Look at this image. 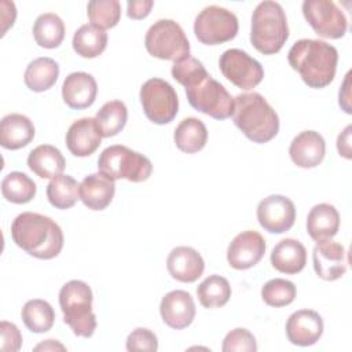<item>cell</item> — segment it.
Instances as JSON below:
<instances>
[{
  "label": "cell",
  "instance_id": "obj_28",
  "mask_svg": "<svg viewBox=\"0 0 352 352\" xmlns=\"http://www.w3.org/2000/svg\"><path fill=\"white\" fill-rule=\"evenodd\" d=\"M59 77L58 63L48 56L33 59L25 70V84L33 92H44L50 89Z\"/></svg>",
  "mask_w": 352,
  "mask_h": 352
},
{
  "label": "cell",
  "instance_id": "obj_17",
  "mask_svg": "<svg viewBox=\"0 0 352 352\" xmlns=\"http://www.w3.org/2000/svg\"><path fill=\"white\" fill-rule=\"evenodd\" d=\"M160 314L169 327L175 330L186 329L195 318L194 298L186 290H172L162 297Z\"/></svg>",
  "mask_w": 352,
  "mask_h": 352
},
{
  "label": "cell",
  "instance_id": "obj_2",
  "mask_svg": "<svg viewBox=\"0 0 352 352\" xmlns=\"http://www.w3.org/2000/svg\"><path fill=\"white\" fill-rule=\"evenodd\" d=\"M287 60L309 88L319 89L334 80L338 52L326 41L301 38L289 50Z\"/></svg>",
  "mask_w": 352,
  "mask_h": 352
},
{
  "label": "cell",
  "instance_id": "obj_44",
  "mask_svg": "<svg viewBox=\"0 0 352 352\" xmlns=\"http://www.w3.org/2000/svg\"><path fill=\"white\" fill-rule=\"evenodd\" d=\"M0 7H1V36H4L7 29L14 25V21L16 18V10L14 3H11L10 10H6V4L3 1L0 3Z\"/></svg>",
  "mask_w": 352,
  "mask_h": 352
},
{
  "label": "cell",
  "instance_id": "obj_39",
  "mask_svg": "<svg viewBox=\"0 0 352 352\" xmlns=\"http://www.w3.org/2000/svg\"><path fill=\"white\" fill-rule=\"evenodd\" d=\"M223 352H256L257 344L254 336L248 329H234L223 340Z\"/></svg>",
  "mask_w": 352,
  "mask_h": 352
},
{
  "label": "cell",
  "instance_id": "obj_6",
  "mask_svg": "<svg viewBox=\"0 0 352 352\" xmlns=\"http://www.w3.org/2000/svg\"><path fill=\"white\" fill-rule=\"evenodd\" d=\"M98 169L102 175L117 180L126 179L133 183L146 182L151 172V161L126 146L113 144L106 147L98 158Z\"/></svg>",
  "mask_w": 352,
  "mask_h": 352
},
{
  "label": "cell",
  "instance_id": "obj_16",
  "mask_svg": "<svg viewBox=\"0 0 352 352\" xmlns=\"http://www.w3.org/2000/svg\"><path fill=\"white\" fill-rule=\"evenodd\" d=\"M286 336L293 345L309 346L319 341L323 334V319L312 309L293 312L286 322Z\"/></svg>",
  "mask_w": 352,
  "mask_h": 352
},
{
  "label": "cell",
  "instance_id": "obj_29",
  "mask_svg": "<svg viewBox=\"0 0 352 352\" xmlns=\"http://www.w3.org/2000/svg\"><path fill=\"white\" fill-rule=\"evenodd\" d=\"M73 50L82 58L99 56L107 45V33L94 25H81L73 36Z\"/></svg>",
  "mask_w": 352,
  "mask_h": 352
},
{
  "label": "cell",
  "instance_id": "obj_15",
  "mask_svg": "<svg viewBox=\"0 0 352 352\" xmlns=\"http://www.w3.org/2000/svg\"><path fill=\"white\" fill-rule=\"evenodd\" d=\"M265 253V241L261 234L253 230L238 234L227 249V261L235 270L254 267Z\"/></svg>",
  "mask_w": 352,
  "mask_h": 352
},
{
  "label": "cell",
  "instance_id": "obj_41",
  "mask_svg": "<svg viewBox=\"0 0 352 352\" xmlns=\"http://www.w3.org/2000/svg\"><path fill=\"white\" fill-rule=\"evenodd\" d=\"M22 346V334L19 329L7 320L0 323V349L4 352H16Z\"/></svg>",
  "mask_w": 352,
  "mask_h": 352
},
{
  "label": "cell",
  "instance_id": "obj_40",
  "mask_svg": "<svg viewBox=\"0 0 352 352\" xmlns=\"http://www.w3.org/2000/svg\"><path fill=\"white\" fill-rule=\"evenodd\" d=\"M126 349L129 352H136V351L155 352L158 349L157 336L146 327H138L132 330V333H129L126 338Z\"/></svg>",
  "mask_w": 352,
  "mask_h": 352
},
{
  "label": "cell",
  "instance_id": "obj_26",
  "mask_svg": "<svg viewBox=\"0 0 352 352\" xmlns=\"http://www.w3.org/2000/svg\"><path fill=\"white\" fill-rule=\"evenodd\" d=\"M66 161L59 148L51 144H40L28 155V166L41 179H54L62 175Z\"/></svg>",
  "mask_w": 352,
  "mask_h": 352
},
{
  "label": "cell",
  "instance_id": "obj_32",
  "mask_svg": "<svg viewBox=\"0 0 352 352\" xmlns=\"http://www.w3.org/2000/svg\"><path fill=\"white\" fill-rule=\"evenodd\" d=\"M128 109L121 100L106 102L96 113L95 121L102 138L116 136L126 124Z\"/></svg>",
  "mask_w": 352,
  "mask_h": 352
},
{
  "label": "cell",
  "instance_id": "obj_13",
  "mask_svg": "<svg viewBox=\"0 0 352 352\" xmlns=\"http://www.w3.org/2000/svg\"><path fill=\"white\" fill-rule=\"evenodd\" d=\"M257 220L265 231L283 234L294 224L296 206L293 201L285 195H268L257 205Z\"/></svg>",
  "mask_w": 352,
  "mask_h": 352
},
{
  "label": "cell",
  "instance_id": "obj_36",
  "mask_svg": "<svg viewBox=\"0 0 352 352\" xmlns=\"http://www.w3.org/2000/svg\"><path fill=\"white\" fill-rule=\"evenodd\" d=\"M91 25L99 29L114 28L121 18V4L118 0H92L87 6Z\"/></svg>",
  "mask_w": 352,
  "mask_h": 352
},
{
  "label": "cell",
  "instance_id": "obj_20",
  "mask_svg": "<svg viewBox=\"0 0 352 352\" xmlns=\"http://www.w3.org/2000/svg\"><path fill=\"white\" fill-rule=\"evenodd\" d=\"M102 135L95 118L84 117L74 121L66 132V146L74 157H88L100 146Z\"/></svg>",
  "mask_w": 352,
  "mask_h": 352
},
{
  "label": "cell",
  "instance_id": "obj_46",
  "mask_svg": "<svg viewBox=\"0 0 352 352\" xmlns=\"http://www.w3.org/2000/svg\"><path fill=\"white\" fill-rule=\"evenodd\" d=\"M55 351V349H60V351H65L66 348L58 342L56 340H45L44 342L38 344L37 346H34V351Z\"/></svg>",
  "mask_w": 352,
  "mask_h": 352
},
{
  "label": "cell",
  "instance_id": "obj_24",
  "mask_svg": "<svg viewBox=\"0 0 352 352\" xmlns=\"http://www.w3.org/2000/svg\"><path fill=\"white\" fill-rule=\"evenodd\" d=\"M34 138V125L23 114L11 113L1 118L0 144L7 150H18L28 146Z\"/></svg>",
  "mask_w": 352,
  "mask_h": 352
},
{
  "label": "cell",
  "instance_id": "obj_34",
  "mask_svg": "<svg viewBox=\"0 0 352 352\" xmlns=\"http://www.w3.org/2000/svg\"><path fill=\"white\" fill-rule=\"evenodd\" d=\"M25 326L32 333H45L48 331L55 320V312L51 304L41 298L29 300L21 312Z\"/></svg>",
  "mask_w": 352,
  "mask_h": 352
},
{
  "label": "cell",
  "instance_id": "obj_31",
  "mask_svg": "<svg viewBox=\"0 0 352 352\" xmlns=\"http://www.w3.org/2000/svg\"><path fill=\"white\" fill-rule=\"evenodd\" d=\"M47 198L54 208L69 209L80 199V184L69 175L55 176L47 186Z\"/></svg>",
  "mask_w": 352,
  "mask_h": 352
},
{
  "label": "cell",
  "instance_id": "obj_14",
  "mask_svg": "<svg viewBox=\"0 0 352 352\" xmlns=\"http://www.w3.org/2000/svg\"><path fill=\"white\" fill-rule=\"evenodd\" d=\"M314 270L323 280L340 279L348 268L345 248L331 239L316 242L312 250Z\"/></svg>",
  "mask_w": 352,
  "mask_h": 352
},
{
  "label": "cell",
  "instance_id": "obj_33",
  "mask_svg": "<svg viewBox=\"0 0 352 352\" xmlns=\"http://www.w3.org/2000/svg\"><path fill=\"white\" fill-rule=\"evenodd\" d=\"M197 297L204 308H220L231 297L228 280L220 275H209L197 287Z\"/></svg>",
  "mask_w": 352,
  "mask_h": 352
},
{
  "label": "cell",
  "instance_id": "obj_45",
  "mask_svg": "<svg viewBox=\"0 0 352 352\" xmlns=\"http://www.w3.org/2000/svg\"><path fill=\"white\" fill-rule=\"evenodd\" d=\"M349 77H351V72H348V74L345 76V80L342 82V87L340 89V95H338V102H340V106L344 109L345 113L351 114L352 110H351V95H349Z\"/></svg>",
  "mask_w": 352,
  "mask_h": 352
},
{
  "label": "cell",
  "instance_id": "obj_37",
  "mask_svg": "<svg viewBox=\"0 0 352 352\" xmlns=\"http://www.w3.org/2000/svg\"><path fill=\"white\" fill-rule=\"evenodd\" d=\"M297 289L293 282L282 278H275L264 283L261 287V298L270 307H285L294 301Z\"/></svg>",
  "mask_w": 352,
  "mask_h": 352
},
{
  "label": "cell",
  "instance_id": "obj_12",
  "mask_svg": "<svg viewBox=\"0 0 352 352\" xmlns=\"http://www.w3.org/2000/svg\"><path fill=\"white\" fill-rule=\"evenodd\" d=\"M219 67L231 84L245 91L257 87L264 77L261 63L239 48L224 51L220 55Z\"/></svg>",
  "mask_w": 352,
  "mask_h": 352
},
{
  "label": "cell",
  "instance_id": "obj_8",
  "mask_svg": "<svg viewBox=\"0 0 352 352\" xmlns=\"http://www.w3.org/2000/svg\"><path fill=\"white\" fill-rule=\"evenodd\" d=\"M139 98L146 117L154 124H169L177 114V94L175 88L162 78L147 80L140 88Z\"/></svg>",
  "mask_w": 352,
  "mask_h": 352
},
{
  "label": "cell",
  "instance_id": "obj_18",
  "mask_svg": "<svg viewBox=\"0 0 352 352\" xmlns=\"http://www.w3.org/2000/svg\"><path fill=\"white\" fill-rule=\"evenodd\" d=\"M326 154V142L316 131H302L290 143L289 155L300 168L318 166Z\"/></svg>",
  "mask_w": 352,
  "mask_h": 352
},
{
  "label": "cell",
  "instance_id": "obj_3",
  "mask_svg": "<svg viewBox=\"0 0 352 352\" xmlns=\"http://www.w3.org/2000/svg\"><path fill=\"white\" fill-rule=\"evenodd\" d=\"M232 121L254 143H267L279 132V117L276 111L257 92L239 94L234 99Z\"/></svg>",
  "mask_w": 352,
  "mask_h": 352
},
{
  "label": "cell",
  "instance_id": "obj_27",
  "mask_svg": "<svg viewBox=\"0 0 352 352\" xmlns=\"http://www.w3.org/2000/svg\"><path fill=\"white\" fill-rule=\"evenodd\" d=\"M173 140L180 151L194 154L205 147L208 142V129L201 120L188 117L180 121V124L176 126Z\"/></svg>",
  "mask_w": 352,
  "mask_h": 352
},
{
  "label": "cell",
  "instance_id": "obj_43",
  "mask_svg": "<svg viewBox=\"0 0 352 352\" xmlns=\"http://www.w3.org/2000/svg\"><path fill=\"white\" fill-rule=\"evenodd\" d=\"M351 131H352V125H348L337 138V148L340 155H342L346 160L352 158L351 154Z\"/></svg>",
  "mask_w": 352,
  "mask_h": 352
},
{
  "label": "cell",
  "instance_id": "obj_25",
  "mask_svg": "<svg viewBox=\"0 0 352 352\" xmlns=\"http://www.w3.org/2000/svg\"><path fill=\"white\" fill-rule=\"evenodd\" d=\"M340 228V214L330 204L315 205L307 216V232L319 242L331 239Z\"/></svg>",
  "mask_w": 352,
  "mask_h": 352
},
{
  "label": "cell",
  "instance_id": "obj_4",
  "mask_svg": "<svg viewBox=\"0 0 352 352\" xmlns=\"http://www.w3.org/2000/svg\"><path fill=\"white\" fill-rule=\"evenodd\" d=\"M287 38V18L282 6L272 0L258 3L252 14V45L263 55H274L282 50Z\"/></svg>",
  "mask_w": 352,
  "mask_h": 352
},
{
  "label": "cell",
  "instance_id": "obj_21",
  "mask_svg": "<svg viewBox=\"0 0 352 352\" xmlns=\"http://www.w3.org/2000/svg\"><path fill=\"white\" fill-rule=\"evenodd\" d=\"M98 94L95 78L85 72L70 73L62 85L63 102L74 110L87 109L94 104Z\"/></svg>",
  "mask_w": 352,
  "mask_h": 352
},
{
  "label": "cell",
  "instance_id": "obj_1",
  "mask_svg": "<svg viewBox=\"0 0 352 352\" xmlns=\"http://www.w3.org/2000/svg\"><path fill=\"white\" fill-rule=\"evenodd\" d=\"M11 238L28 254L50 260L56 257L63 248L62 228L48 216L23 212L11 224Z\"/></svg>",
  "mask_w": 352,
  "mask_h": 352
},
{
  "label": "cell",
  "instance_id": "obj_9",
  "mask_svg": "<svg viewBox=\"0 0 352 352\" xmlns=\"http://www.w3.org/2000/svg\"><path fill=\"white\" fill-rule=\"evenodd\" d=\"M238 28L236 15L220 6L205 7L194 21V34L205 45H217L232 40Z\"/></svg>",
  "mask_w": 352,
  "mask_h": 352
},
{
  "label": "cell",
  "instance_id": "obj_10",
  "mask_svg": "<svg viewBox=\"0 0 352 352\" xmlns=\"http://www.w3.org/2000/svg\"><path fill=\"white\" fill-rule=\"evenodd\" d=\"M188 103L197 110L216 120H227L234 113V99L228 91L212 78L205 77L194 87L186 88Z\"/></svg>",
  "mask_w": 352,
  "mask_h": 352
},
{
  "label": "cell",
  "instance_id": "obj_42",
  "mask_svg": "<svg viewBox=\"0 0 352 352\" xmlns=\"http://www.w3.org/2000/svg\"><path fill=\"white\" fill-rule=\"evenodd\" d=\"M153 6V0H129L126 3V15L132 19H143L150 14Z\"/></svg>",
  "mask_w": 352,
  "mask_h": 352
},
{
  "label": "cell",
  "instance_id": "obj_5",
  "mask_svg": "<svg viewBox=\"0 0 352 352\" xmlns=\"http://www.w3.org/2000/svg\"><path fill=\"white\" fill-rule=\"evenodd\" d=\"M92 290L82 280H69L59 292L63 322L78 337L89 338L95 333L96 316L92 312Z\"/></svg>",
  "mask_w": 352,
  "mask_h": 352
},
{
  "label": "cell",
  "instance_id": "obj_30",
  "mask_svg": "<svg viewBox=\"0 0 352 352\" xmlns=\"http://www.w3.org/2000/svg\"><path fill=\"white\" fill-rule=\"evenodd\" d=\"M33 37L43 48H56L65 38V23L54 12L41 14L34 21Z\"/></svg>",
  "mask_w": 352,
  "mask_h": 352
},
{
  "label": "cell",
  "instance_id": "obj_7",
  "mask_svg": "<svg viewBox=\"0 0 352 352\" xmlns=\"http://www.w3.org/2000/svg\"><path fill=\"white\" fill-rule=\"evenodd\" d=\"M144 45L150 55L164 60H182L190 56V43L182 26L172 19L154 22L144 37Z\"/></svg>",
  "mask_w": 352,
  "mask_h": 352
},
{
  "label": "cell",
  "instance_id": "obj_19",
  "mask_svg": "<svg viewBox=\"0 0 352 352\" xmlns=\"http://www.w3.org/2000/svg\"><path fill=\"white\" fill-rule=\"evenodd\" d=\"M166 268L173 279L192 283L204 274L205 261L195 249L190 246H177L170 250L166 258Z\"/></svg>",
  "mask_w": 352,
  "mask_h": 352
},
{
  "label": "cell",
  "instance_id": "obj_23",
  "mask_svg": "<svg viewBox=\"0 0 352 352\" xmlns=\"http://www.w3.org/2000/svg\"><path fill=\"white\" fill-rule=\"evenodd\" d=\"M270 260L276 271L294 275L304 270L307 264V250L300 241L285 238L275 245Z\"/></svg>",
  "mask_w": 352,
  "mask_h": 352
},
{
  "label": "cell",
  "instance_id": "obj_11",
  "mask_svg": "<svg viewBox=\"0 0 352 352\" xmlns=\"http://www.w3.org/2000/svg\"><path fill=\"white\" fill-rule=\"evenodd\" d=\"M302 15L314 32L324 38H341L346 29L348 21L342 10L331 0H304Z\"/></svg>",
  "mask_w": 352,
  "mask_h": 352
},
{
  "label": "cell",
  "instance_id": "obj_22",
  "mask_svg": "<svg viewBox=\"0 0 352 352\" xmlns=\"http://www.w3.org/2000/svg\"><path fill=\"white\" fill-rule=\"evenodd\" d=\"M116 192L114 180L98 173H91L80 183V199L92 210H103L113 201Z\"/></svg>",
  "mask_w": 352,
  "mask_h": 352
},
{
  "label": "cell",
  "instance_id": "obj_38",
  "mask_svg": "<svg viewBox=\"0 0 352 352\" xmlns=\"http://www.w3.org/2000/svg\"><path fill=\"white\" fill-rule=\"evenodd\" d=\"M170 73H172V77L184 88L194 87L195 84H198L199 81H202L205 77L209 76L202 62H199L197 58H192V56H187L182 60L173 62Z\"/></svg>",
  "mask_w": 352,
  "mask_h": 352
},
{
  "label": "cell",
  "instance_id": "obj_35",
  "mask_svg": "<svg viewBox=\"0 0 352 352\" xmlns=\"http://www.w3.org/2000/svg\"><path fill=\"white\" fill-rule=\"evenodd\" d=\"M36 183L22 172H10L1 180V194L12 204L30 202L36 195Z\"/></svg>",
  "mask_w": 352,
  "mask_h": 352
}]
</instances>
